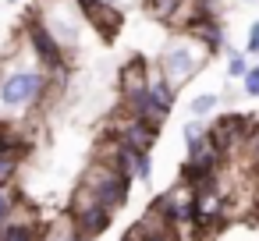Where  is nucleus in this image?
Listing matches in <instances>:
<instances>
[{"label":"nucleus","mask_w":259,"mask_h":241,"mask_svg":"<svg viewBox=\"0 0 259 241\" xmlns=\"http://www.w3.org/2000/svg\"><path fill=\"white\" fill-rule=\"evenodd\" d=\"M188 36L213 57V54H231V46H227V32H224V18H213V15H199L192 25H188Z\"/></svg>","instance_id":"nucleus-8"},{"label":"nucleus","mask_w":259,"mask_h":241,"mask_svg":"<svg viewBox=\"0 0 259 241\" xmlns=\"http://www.w3.org/2000/svg\"><path fill=\"white\" fill-rule=\"evenodd\" d=\"M149 82H153V75H149V61H146L142 54H132V57L121 64V71H117V96L142 92V89H149Z\"/></svg>","instance_id":"nucleus-9"},{"label":"nucleus","mask_w":259,"mask_h":241,"mask_svg":"<svg viewBox=\"0 0 259 241\" xmlns=\"http://www.w3.org/2000/svg\"><path fill=\"white\" fill-rule=\"evenodd\" d=\"M11 4H18V0H11Z\"/></svg>","instance_id":"nucleus-22"},{"label":"nucleus","mask_w":259,"mask_h":241,"mask_svg":"<svg viewBox=\"0 0 259 241\" xmlns=\"http://www.w3.org/2000/svg\"><path fill=\"white\" fill-rule=\"evenodd\" d=\"M248 68H252L248 64V54H238V50L227 54V82H241Z\"/></svg>","instance_id":"nucleus-16"},{"label":"nucleus","mask_w":259,"mask_h":241,"mask_svg":"<svg viewBox=\"0 0 259 241\" xmlns=\"http://www.w3.org/2000/svg\"><path fill=\"white\" fill-rule=\"evenodd\" d=\"M47 107V71L32 61L0 64V117H36Z\"/></svg>","instance_id":"nucleus-1"},{"label":"nucleus","mask_w":259,"mask_h":241,"mask_svg":"<svg viewBox=\"0 0 259 241\" xmlns=\"http://www.w3.org/2000/svg\"><path fill=\"white\" fill-rule=\"evenodd\" d=\"M217 103H220V96H213V92H199V96L188 103V114H192V117H209V114L217 110Z\"/></svg>","instance_id":"nucleus-17"},{"label":"nucleus","mask_w":259,"mask_h":241,"mask_svg":"<svg viewBox=\"0 0 259 241\" xmlns=\"http://www.w3.org/2000/svg\"><path fill=\"white\" fill-rule=\"evenodd\" d=\"M149 96H153V103H156V107H163V110L170 114V110H174V100H178V89H170V85L156 75V78L149 82Z\"/></svg>","instance_id":"nucleus-13"},{"label":"nucleus","mask_w":259,"mask_h":241,"mask_svg":"<svg viewBox=\"0 0 259 241\" xmlns=\"http://www.w3.org/2000/svg\"><path fill=\"white\" fill-rule=\"evenodd\" d=\"M206 61H209V54H206L188 32H178V36L163 46V54H160V61H156V75H160L170 89H185V85L206 68Z\"/></svg>","instance_id":"nucleus-2"},{"label":"nucleus","mask_w":259,"mask_h":241,"mask_svg":"<svg viewBox=\"0 0 259 241\" xmlns=\"http://www.w3.org/2000/svg\"><path fill=\"white\" fill-rule=\"evenodd\" d=\"M82 18H85V25H89L103 43H110V39L124 29V8L103 4V0H93V4H85V8H82Z\"/></svg>","instance_id":"nucleus-7"},{"label":"nucleus","mask_w":259,"mask_h":241,"mask_svg":"<svg viewBox=\"0 0 259 241\" xmlns=\"http://www.w3.org/2000/svg\"><path fill=\"white\" fill-rule=\"evenodd\" d=\"M181 131H185V149H188V153H192V149H199V146L209 138V128L202 124V117H192Z\"/></svg>","instance_id":"nucleus-15"},{"label":"nucleus","mask_w":259,"mask_h":241,"mask_svg":"<svg viewBox=\"0 0 259 241\" xmlns=\"http://www.w3.org/2000/svg\"><path fill=\"white\" fill-rule=\"evenodd\" d=\"M39 241H82V237H78L71 216L64 213V216H57V220H50V223L39 227Z\"/></svg>","instance_id":"nucleus-10"},{"label":"nucleus","mask_w":259,"mask_h":241,"mask_svg":"<svg viewBox=\"0 0 259 241\" xmlns=\"http://www.w3.org/2000/svg\"><path fill=\"white\" fill-rule=\"evenodd\" d=\"M135 181H142V184L153 181V156L149 153H139L135 156Z\"/></svg>","instance_id":"nucleus-18"},{"label":"nucleus","mask_w":259,"mask_h":241,"mask_svg":"<svg viewBox=\"0 0 259 241\" xmlns=\"http://www.w3.org/2000/svg\"><path fill=\"white\" fill-rule=\"evenodd\" d=\"M32 11H36V18L47 25V32L57 39V46L75 61L78 43H82V25H85L82 8L75 4V0H36Z\"/></svg>","instance_id":"nucleus-3"},{"label":"nucleus","mask_w":259,"mask_h":241,"mask_svg":"<svg viewBox=\"0 0 259 241\" xmlns=\"http://www.w3.org/2000/svg\"><path fill=\"white\" fill-rule=\"evenodd\" d=\"M139 8L153 18V22H163V25H170L174 22V15L185 8V0H139Z\"/></svg>","instance_id":"nucleus-11"},{"label":"nucleus","mask_w":259,"mask_h":241,"mask_svg":"<svg viewBox=\"0 0 259 241\" xmlns=\"http://www.w3.org/2000/svg\"><path fill=\"white\" fill-rule=\"evenodd\" d=\"M25 153H29L25 146H11V149L0 153V184H11V181H15V174H18Z\"/></svg>","instance_id":"nucleus-12"},{"label":"nucleus","mask_w":259,"mask_h":241,"mask_svg":"<svg viewBox=\"0 0 259 241\" xmlns=\"http://www.w3.org/2000/svg\"><path fill=\"white\" fill-rule=\"evenodd\" d=\"M68 216H71V223H75V230H78V237L82 241H96L107 227H110V220H114V209H107L103 202H96L82 184L71 191V202H68Z\"/></svg>","instance_id":"nucleus-5"},{"label":"nucleus","mask_w":259,"mask_h":241,"mask_svg":"<svg viewBox=\"0 0 259 241\" xmlns=\"http://www.w3.org/2000/svg\"><path fill=\"white\" fill-rule=\"evenodd\" d=\"M18 202H22V191L15 188V181L11 184H0V227L11 223V213H15Z\"/></svg>","instance_id":"nucleus-14"},{"label":"nucleus","mask_w":259,"mask_h":241,"mask_svg":"<svg viewBox=\"0 0 259 241\" xmlns=\"http://www.w3.org/2000/svg\"><path fill=\"white\" fill-rule=\"evenodd\" d=\"M96 202H103L107 209H121L128 202V191H132V181L121 177L110 163L103 160H89L85 170H82V181H78Z\"/></svg>","instance_id":"nucleus-4"},{"label":"nucleus","mask_w":259,"mask_h":241,"mask_svg":"<svg viewBox=\"0 0 259 241\" xmlns=\"http://www.w3.org/2000/svg\"><path fill=\"white\" fill-rule=\"evenodd\" d=\"M103 135H114L117 142H124V146L135 149V153H149V149L156 146V138H160V128L149 124V121H139V117H128V114L117 110Z\"/></svg>","instance_id":"nucleus-6"},{"label":"nucleus","mask_w":259,"mask_h":241,"mask_svg":"<svg viewBox=\"0 0 259 241\" xmlns=\"http://www.w3.org/2000/svg\"><path fill=\"white\" fill-rule=\"evenodd\" d=\"M245 54H248V57H259V18H255V25L248 29V39H245Z\"/></svg>","instance_id":"nucleus-20"},{"label":"nucleus","mask_w":259,"mask_h":241,"mask_svg":"<svg viewBox=\"0 0 259 241\" xmlns=\"http://www.w3.org/2000/svg\"><path fill=\"white\" fill-rule=\"evenodd\" d=\"M238 4H252V0H238Z\"/></svg>","instance_id":"nucleus-21"},{"label":"nucleus","mask_w":259,"mask_h":241,"mask_svg":"<svg viewBox=\"0 0 259 241\" xmlns=\"http://www.w3.org/2000/svg\"><path fill=\"white\" fill-rule=\"evenodd\" d=\"M241 92L252 96V100H259V64H252V68L245 71V78H241Z\"/></svg>","instance_id":"nucleus-19"}]
</instances>
